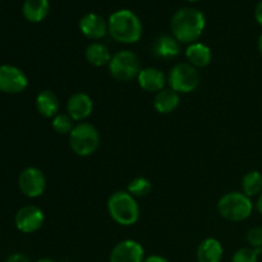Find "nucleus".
Instances as JSON below:
<instances>
[{
	"instance_id": "16",
	"label": "nucleus",
	"mask_w": 262,
	"mask_h": 262,
	"mask_svg": "<svg viewBox=\"0 0 262 262\" xmlns=\"http://www.w3.org/2000/svg\"><path fill=\"white\" fill-rule=\"evenodd\" d=\"M179 41L174 36L161 35L155 40L152 46V51L158 58L171 59L176 58L181 53V45Z\"/></svg>"
},
{
	"instance_id": "20",
	"label": "nucleus",
	"mask_w": 262,
	"mask_h": 262,
	"mask_svg": "<svg viewBox=\"0 0 262 262\" xmlns=\"http://www.w3.org/2000/svg\"><path fill=\"white\" fill-rule=\"evenodd\" d=\"M179 102H181V99H179L178 92L173 91L171 89L161 90L156 94L154 107L160 114H170L179 106Z\"/></svg>"
},
{
	"instance_id": "18",
	"label": "nucleus",
	"mask_w": 262,
	"mask_h": 262,
	"mask_svg": "<svg viewBox=\"0 0 262 262\" xmlns=\"http://www.w3.org/2000/svg\"><path fill=\"white\" fill-rule=\"evenodd\" d=\"M186 58L194 68H204L211 63V49L202 42H193L186 49Z\"/></svg>"
},
{
	"instance_id": "5",
	"label": "nucleus",
	"mask_w": 262,
	"mask_h": 262,
	"mask_svg": "<svg viewBox=\"0 0 262 262\" xmlns=\"http://www.w3.org/2000/svg\"><path fill=\"white\" fill-rule=\"evenodd\" d=\"M100 133L90 123L81 122L74 125L69 135V146L76 155L86 158L97 151L100 146Z\"/></svg>"
},
{
	"instance_id": "4",
	"label": "nucleus",
	"mask_w": 262,
	"mask_h": 262,
	"mask_svg": "<svg viewBox=\"0 0 262 262\" xmlns=\"http://www.w3.org/2000/svg\"><path fill=\"white\" fill-rule=\"evenodd\" d=\"M252 210V201L243 192H229L217 202L220 216L228 222H243L251 216Z\"/></svg>"
},
{
	"instance_id": "11",
	"label": "nucleus",
	"mask_w": 262,
	"mask_h": 262,
	"mask_svg": "<svg viewBox=\"0 0 262 262\" xmlns=\"http://www.w3.org/2000/svg\"><path fill=\"white\" fill-rule=\"evenodd\" d=\"M110 262H143L145 250L138 242L125 239L118 243L110 253Z\"/></svg>"
},
{
	"instance_id": "32",
	"label": "nucleus",
	"mask_w": 262,
	"mask_h": 262,
	"mask_svg": "<svg viewBox=\"0 0 262 262\" xmlns=\"http://www.w3.org/2000/svg\"><path fill=\"white\" fill-rule=\"evenodd\" d=\"M37 262H54V261L50 260V258H41V260H38Z\"/></svg>"
},
{
	"instance_id": "9",
	"label": "nucleus",
	"mask_w": 262,
	"mask_h": 262,
	"mask_svg": "<svg viewBox=\"0 0 262 262\" xmlns=\"http://www.w3.org/2000/svg\"><path fill=\"white\" fill-rule=\"evenodd\" d=\"M28 86V78L18 67L0 66V91L4 94H20Z\"/></svg>"
},
{
	"instance_id": "19",
	"label": "nucleus",
	"mask_w": 262,
	"mask_h": 262,
	"mask_svg": "<svg viewBox=\"0 0 262 262\" xmlns=\"http://www.w3.org/2000/svg\"><path fill=\"white\" fill-rule=\"evenodd\" d=\"M49 10V0H26L23 3L22 14L28 22L38 23L48 17Z\"/></svg>"
},
{
	"instance_id": "21",
	"label": "nucleus",
	"mask_w": 262,
	"mask_h": 262,
	"mask_svg": "<svg viewBox=\"0 0 262 262\" xmlns=\"http://www.w3.org/2000/svg\"><path fill=\"white\" fill-rule=\"evenodd\" d=\"M86 60L89 61L91 66L94 67H104L109 66L110 60H112V54H110L109 49L101 42H94L91 45L87 46L86 53Z\"/></svg>"
},
{
	"instance_id": "30",
	"label": "nucleus",
	"mask_w": 262,
	"mask_h": 262,
	"mask_svg": "<svg viewBox=\"0 0 262 262\" xmlns=\"http://www.w3.org/2000/svg\"><path fill=\"white\" fill-rule=\"evenodd\" d=\"M256 206H257V210L260 211V214L262 215V193L260 194V197H258L257 205H256Z\"/></svg>"
},
{
	"instance_id": "26",
	"label": "nucleus",
	"mask_w": 262,
	"mask_h": 262,
	"mask_svg": "<svg viewBox=\"0 0 262 262\" xmlns=\"http://www.w3.org/2000/svg\"><path fill=\"white\" fill-rule=\"evenodd\" d=\"M247 242L252 248H262V227H255L248 230Z\"/></svg>"
},
{
	"instance_id": "6",
	"label": "nucleus",
	"mask_w": 262,
	"mask_h": 262,
	"mask_svg": "<svg viewBox=\"0 0 262 262\" xmlns=\"http://www.w3.org/2000/svg\"><path fill=\"white\" fill-rule=\"evenodd\" d=\"M140 71V59L129 50H120L115 53L109 63L110 74L119 82H129L133 78H137Z\"/></svg>"
},
{
	"instance_id": "33",
	"label": "nucleus",
	"mask_w": 262,
	"mask_h": 262,
	"mask_svg": "<svg viewBox=\"0 0 262 262\" xmlns=\"http://www.w3.org/2000/svg\"><path fill=\"white\" fill-rule=\"evenodd\" d=\"M189 2H199V0H189Z\"/></svg>"
},
{
	"instance_id": "17",
	"label": "nucleus",
	"mask_w": 262,
	"mask_h": 262,
	"mask_svg": "<svg viewBox=\"0 0 262 262\" xmlns=\"http://www.w3.org/2000/svg\"><path fill=\"white\" fill-rule=\"evenodd\" d=\"M36 109L43 118H54L59 114L60 102L50 90H43L36 97Z\"/></svg>"
},
{
	"instance_id": "14",
	"label": "nucleus",
	"mask_w": 262,
	"mask_h": 262,
	"mask_svg": "<svg viewBox=\"0 0 262 262\" xmlns=\"http://www.w3.org/2000/svg\"><path fill=\"white\" fill-rule=\"evenodd\" d=\"M138 86L146 92H155L164 90V86L166 83L165 76L163 72L154 67H147V68L141 69L137 76Z\"/></svg>"
},
{
	"instance_id": "25",
	"label": "nucleus",
	"mask_w": 262,
	"mask_h": 262,
	"mask_svg": "<svg viewBox=\"0 0 262 262\" xmlns=\"http://www.w3.org/2000/svg\"><path fill=\"white\" fill-rule=\"evenodd\" d=\"M261 253L262 248H241L233 255L232 262H257Z\"/></svg>"
},
{
	"instance_id": "13",
	"label": "nucleus",
	"mask_w": 262,
	"mask_h": 262,
	"mask_svg": "<svg viewBox=\"0 0 262 262\" xmlns=\"http://www.w3.org/2000/svg\"><path fill=\"white\" fill-rule=\"evenodd\" d=\"M79 30L91 40H99L104 37L106 32H109L106 20L96 13H89L83 15L79 20Z\"/></svg>"
},
{
	"instance_id": "22",
	"label": "nucleus",
	"mask_w": 262,
	"mask_h": 262,
	"mask_svg": "<svg viewBox=\"0 0 262 262\" xmlns=\"http://www.w3.org/2000/svg\"><path fill=\"white\" fill-rule=\"evenodd\" d=\"M242 189L246 196L251 197L257 196L262 192V176L258 171H248L242 179Z\"/></svg>"
},
{
	"instance_id": "24",
	"label": "nucleus",
	"mask_w": 262,
	"mask_h": 262,
	"mask_svg": "<svg viewBox=\"0 0 262 262\" xmlns=\"http://www.w3.org/2000/svg\"><path fill=\"white\" fill-rule=\"evenodd\" d=\"M73 122L74 120L68 114H58L53 118L51 125H53L54 130L59 135H71L74 128Z\"/></svg>"
},
{
	"instance_id": "31",
	"label": "nucleus",
	"mask_w": 262,
	"mask_h": 262,
	"mask_svg": "<svg viewBox=\"0 0 262 262\" xmlns=\"http://www.w3.org/2000/svg\"><path fill=\"white\" fill-rule=\"evenodd\" d=\"M258 50H260V53L262 54V35L260 36V38H258Z\"/></svg>"
},
{
	"instance_id": "15",
	"label": "nucleus",
	"mask_w": 262,
	"mask_h": 262,
	"mask_svg": "<svg viewBox=\"0 0 262 262\" xmlns=\"http://www.w3.org/2000/svg\"><path fill=\"white\" fill-rule=\"evenodd\" d=\"M224 250L222 243L215 238H206L200 243L197 248V261L199 262H222Z\"/></svg>"
},
{
	"instance_id": "8",
	"label": "nucleus",
	"mask_w": 262,
	"mask_h": 262,
	"mask_svg": "<svg viewBox=\"0 0 262 262\" xmlns=\"http://www.w3.org/2000/svg\"><path fill=\"white\" fill-rule=\"evenodd\" d=\"M18 187L26 197L36 199L45 192L46 178L40 169L30 166V168H26L25 170H22V173L19 174Z\"/></svg>"
},
{
	"instance_id": "1",
	"label": "nucleus",
	"mask_w": 262,
	"mask_h": 262,
	"mask_svg": "<svg viewBox=\"0 0 262 262\" xmlns=\"http://www.w3.org/2000/svg\"><path fill=\"white\" fill-rule=\"evenodd\" d=\"M206 26L204 13L194 8H182L171 18V32L182 43L196 42Z\"/></svg>"
},
{
	"instance_id": "10",
	"label": "nucleus",
	"mask_w": 262,
	"mask_h": 262,
	"mask_svg": "<svg viewBox=\"0 0 262 262\" xmlns=\"http://www.w3.org/2000/svg\"><path fill=\"white\" fill-rule=\"evenodd\" d=\"M43 220L45 216L42 210L33 205H28L18 210L14 217V224L19 232L30 234L37 232L42 227Z\"/></svg>"
},
{
	"instance_id": "12",
	"label": "nucleus",
	"mask_w": 262,
	"mask_h": 262,
	"mask_svg": "<svg viewBox=\"0 0 262 262\" xmlns=\"http://www.w3.org/2000/svg\"><path fill=\"white\" fill-rule=\"evenodd\" d=\"M67 112L76 122L86 120L94 112V101L84 92H76L67 101Z\"/></svg>"
},
{
	"instance_id": "2",
	"label": "nucleus",
	"mask_w": 262,
	"mask_h": 262,
	"mask_svg": "<svg viewBox=\"0 0 262 262\" xmlns=\"http://www.w3.org/2000/svg\"><path fill=\"white\" fill-rule=\"evenodd\" d=\"M107 27L110 36L118 42L136 43L142 36V23L132 10L120 9L113 13Z\"/></svg>"
},
{
	"instance_id": "27",
	"label": "nucleus",
	"mask_w": 262,
	"mask_h": 262,
	"mask_svg": "<svg viewBox=\"0 0 262 262\" xmlns=\"http://www.w3.org/2000/svg\"><path fill=\"white\" fill-rule=\"evenodd\" d=\"M5 262H31L27 256L22 255V253H14V255L9 256Z\"/></svg>"
},
{
	"instance_id": "3",
	"label": "nucleus",
	"mask_w": 262,
	"mask_h": 262,
	"mask_svg": "<svg viewBox=\"0 0 262 262\" xmlns=\"http://www.w3.org/2000/svg\"><path fill=\"white\" fill-rule=\"evenodd\" d=\"M107 212L117 224L130 227L140 219V206L132 194L125 191H118L107 200Z\"/></svg>"
},
{
	"instance_id": "23",
	"label": "nucleus",
	"mask_w": 262,
	"mask_h": 262,
	"mask_svg": "<svg viewBox=\"0 0 262 262\" xmlns=\"http://www.w3.org/2000/svg\"><path fill=\"white\" fill-rule=\"evenodd\" d=\"M152 189V184L148 181L147 178H143V177H138V178H135L133 181L129 182L128 184L127 192L129 194H132L133 197H145L147 196L148 193Z\"/></svg>"
},
{
	"instance_id": "29",
	"label": "nucleus",
	"mask_w": 262,
	"mask_h": 262,
	"mask_svg": "<svg viewBox=\"0 0 262 262\" xmlns=\"http://www.w3.org/2000/svg\"><path fill=\"white\" fill-rule=\"evenodd\" d=\"M143 262H169V261L166 260V258H164L163 256L152 255V256H148V257H146Z\"/></svg>"
},
{
	"instance_id": "28",
	"label": "nucleus",
	"mask_w": 262,
	"mask_h": 262,
	"mask_svg": "<svg viewBox=\"0 0 262 262\" xmlns=\"http://www.w3.org/2000/svg\"><path fill=\"white\" fill-rule=\"evenodd\" d=\"M255 18L257 20V23L260 26H262V0L256 5V9H255Z\"/></svg>"
},
{
	"instance_id": "7",
	"label": "nucleus",
	"mask_w": 262,
	"mask_h": 262,
	"mask_svg": "<svg viewBox=\"0 0 262 262\" xmlns=\"http://www.w3.org/2000/svg\"><path fill=\"white\" fill-rule=\"evenodd\" d=\"M168 83L178 94H189L199 87L200 74L189 63H179L170 69Z\"/></svg>"
}]
</instances>
